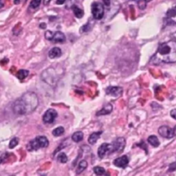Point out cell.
<instances>
[{"label":"cell","instance_id":"obj_19","mask_svg":"<svg viewBox=\"0 0 176 176\" xmlns=\"http://www.w3.org/2000/svg\"><path fill=\"white\" fill-rule=\"evenodd\" d=\"M72 10H73V12H74V15H75V17L76 18H82L83 17V10L82 9H80L79 7L76 6V5H74L72 7Z\"/></svg>","mask_w":176,"mask_h":176},{"label":"cell","instance_id":"obj_16","mask_svg":"<svg viewBox=\"0 0 176 176\" xmlns=\"http://www.w3.org/2000/svg\"><path fill=\"white\" fill-rule=\"evenodd\" d=\"M148 143H150V145H152L153 147H158L160 145L159 140L157 138V137L155 135H152L148 137Z\"/></svg>","mask_w":176,"mask_h":176},{"label":"cell","instance_id":"obj_31","mask_svg":"<svg viewBox=\"0 0 176 176\" xmlns=\"http://www.w3.org/2000/svg\"><path fill=\"white\" fill-rule=\"evenodd\" d=\"M3 3L2 2V0H0V9L3 8Z\"/></svg>","mask_w":176,"mask_h":176},{"label":"cell","instance_id":"obj_1","mask_svg":"<svg viewBox=\"0 0 176 176\" xmlns=\"http://www.w3.org/2000/svg\"><path fill=\"white\" fill-rule=\"evenodd\" d=\"M39 105V98L34 92H27L12 105V110L17 115H27L33 113Z\"/></svg>","mask_w":176,"mask_h":176},{"label":"cell","instance_id":"obj_18","mask_svg":"<svg viewBox=\"0 0 176 176\" xmlns=\"http://www.w3.org/2000/svg\"><path fill=\"white\" fill-rule=\"evenodd\" d=\"M87 167H88V163H87L85 160L80 161L79 164H78V167H77V169H76V173H82L83 170L86 169Z\"/></svg>","mask_w":176,"mask_h":176},{"label":"cell","instance_id":"obj_10","mask_svg":"<svg viewBox=\"0 0 176 176\" xmlns=\"http://www.w3.org/2000/svg\"><path fill=\"white\" fill-rule=\"evenodd\" d=\"M113 147H114V151L115 152H121L123 151L126 146V139L124 137H118L113 143Z\"/></svg>","mask_w":176,"mask_h":176},{"label":"cell","instance_id":"obj_9","mask_svg":"<svg viewBox=\"0 0 176 176\" xmlns=\"http://www.w3.org/2000/svg\"><path fill=\"white\" fill-rule=\"evenodd\" d=\"M53 72H51L50 73H48V71L47 70H45L43 72V74H45V75H47V76L45 77V76H43L42 78L44 79V81L45 82H47V83H49V84H51V85H54L55 83H57V81H58V76H56V74H55V70H52Z\"/></svg>","mask_w":176,"mask_h":176},{"label":"cell","instance_id":"obj_7","mask_svg":"<svg viewBox=\"0 0 176 176\" xmlns=\"http://www.w3.org/2000/svg\"><path fill=\"white\" fill-rule=\"evenodd\" d=\"M57 117H58V113L56 112V110L50 108L44 113L42 120H43L44 123L52 124L54 122V120H56Z\"/></svg>","mask_w":176,"mask_h":176},{"label":"cell","instance_id":"obj_2","mask_svg":"<svg viewBox=\"0 0 176 176\" xmlns=\"http://www.w3.org/2000/svg\"><path fill=\"white\" fill-rule=\"evenodd\" d=\"M150 61L154 65L176 63V40L161 44Z\"/></svg>","mask_w":176,"mask_h":176},{"label":"cell","instance_id":"obj_32","mask_svg":"<svg viewBox=\"0 0 176 176\" xmlns=\"http://www.w3.org/2000/svg\"><path fill=\"white\" fill-rule=\"evenodd\" d=\"M44 25H45V24H44V23L40 24V28H45V26H44Z\"/></svg>","mask_w":176,"mask_h":176},{"label":"cell","instance_id":"obj_25","mask_svg":"<svg viewBox=\"0 0 176 176\" xmlns=\"http://www.w3.org/2000/svg\"><path fill=\"white\" fill-rule=\"evenodd\" d=\"M18 143H19V138L18 137H14V138L10 140V143H9V148L10 149H13V148L17 146Z\"/></svg>","mask_w":176,"mask_h":176},{"label":"cell","instance_id":"obj_3","mask_svg":"<svg viewBox=\"0 0 176 176\" xmlns=\"http://www.w3.org/2000/svg\"><path fill=\"white\" fill-rule=\"evenodd\" d=\"M49 145V142L47 137L38 136L32 141H30L28 144L27 145V149L28 151L37 150L41 148H47Z\"/></svg>","mask_w":176,"mask_h":176},{"label":"cell","instance_id":"obj_24","mask_svg":"<svg viewBox=\"0 0 176 176\" xmlns=\"http://www.w3.org/2000/svg\"><path fill=\"white\" fill-rule=\"evenodd\" d=\"M176 17V6H174L172 9L168 10V11L167 12V17L169 18V19H172L173 17Z\"/></svg>","mask_w":176,"mask_h":176},{"label":"cell","instance_id":"obj_4","mask_svg":"<svg viewBox=\"0 0 176 176\" xmlns=\"http://www.w3.org/2000/svg\"><path fill=\"white\" fill-rule=\"evenodd\" d=\"M45 37H46L47 40L53 41V42H57V43H63L66 40L65 35L60 31L52 32L50 30H47V32L45 33Z\"/></svg>","mask_w":176,"mask_h":176},{"label":"cell","instance_id":"obj_17","mask_svg":"<svg viewBox=\"0 0 176 176\" xmlns=\"http://www.w3.org/2000/svg\"><path fill=\"white\" fill-rule=\"evenodd\" d=\"M71 139L76 143H79L80 141L83 139V133L82 132H76L72 134L71 136Z\"/></svg>","mask_w":176,"mask_h":176},{"label":"cell","instance_id":"obj_14","mask_svg":"<svg viewBox=\"0 0 176 176\" xmlns=\"http://www.w3.org/2000/svg\"><path fill=\"white\" fill-rule=\"evenodd\" d=\"M60 55H61V49L59 47H53L48 52V57L52 60L59 58L60 57Z\"/></svg>","mask_w":176,"mask_h":176},{"label":"cell","instance_id":"obj_5","mask_svg":"<svg viewBox=\"0 0 176 176\" xmlns=\"http://www.w3.org/2000/svg\"><path fill=\"white\" fill-rule=\"evenodd\" d=\"M91 12L95 19L96 20H101L104 17V13H105V10H104V6L101 3L96 2L91 5Z\"/></svg>","mask_w":176,"mask_h":176},{"label":"cell","instance_id":"obj_23","mask_svg":"<svg viewBox=\"0 0 176 176\" xmlns=\"http://www.w3.org/2000/svg\"><path fill=\"white\" fill-rule=\"evenodd\" d=\"M94 170V173H96V175H102V174H105V173H106V171H105V169L103 168H101V167H95L93 168Z\"/></svg>","mask_w":176,"mask_h":176},{"label":"cell","instance_id":"obj_11","mask_svg":"<svg viewBox=\"0 0 176 176\" xmlns=\"http://www.w3.org/2000/svg\"><path fill=\"white\" fill-rule=\"evenodd\" d=\"M129 163V158L127 156H122L117 158L113 161V164L114 166L118 167V168H125Z\"/></svg>","mask_w":176,"mask_h":176},{"label":"cell","instance_id":"obj_22","mask_svg":"<svg viewBox=\"0 0 176 176\" xmlns=\"http://www.w3.org/2000/svg\"><path fill=\"white\" fill-rule=\"evenodd\" d=\"M57 160H58V162H60L61 163H65L68 161V157H67V156L65 153L62 152L59 154V156L57 157Z\"/></svg>","mask_w":176,"mask_h":176},{"label":"cell","instance_id":"obj_8","mask_svg":"<svg viewBox=\"0 0 176 176\" xmlns=\"http://www.w3.org/2000/svg\"><path fill=\"white\" fill-rule=\"evenodd\" d=\"M158 133L160 135L165 138H172L173 136H175L173 129L170 128L168 126H163L160 127L158 129Z\"/></svg>","mask_w":176,"mask_h":176},{"label":"cell","instance_id":"obj_15","mask_svg":"<svg viewBox=\"0 0 176 176\" xmlns=\"http://www.w3.org/2000/svg\"><path fill=\"white\" fill-rule=\"evenodd\" d=\"M101 135V132H96L92 133L89 137V143L91 145L95 144L97 142V140L100 138Z\"/></svg>","mask_w":176,"mask_h":176},{"label":"cell","instance_id":"obj_13","mask_svg":"<svg viewBox=\"0 0 176 176\" xmlns=\"http://www.w3.org/2000/svg\"><path fill=\"white\" fill-rule=\"evenodd\" d=\"M113 111V106L108 103V104H106L105 106H103L102 108L98 111L96 113L97 116H101V115H106V114H109L111 112Z\"/></svg>","mask_w":176,"mask_h":176},{"label":"cell","instance_id":"obj_21","mask_svg":"<svg viewBox=\"0 0 176 176\" xmlns=\"http://www.w3.org/2000/svg\"><path fill=\"white\" fill-rule=\"evenodd\" d=\"M64 133H65V128L63 126H59V127H57L53 131V136L55 137L61 136V135H63Z\"/></svg>","mask_w":176,"mask_h":176},{"label":"cell","instance_id":"obj_28","mask_svg":"<svg viewBox=\"0 0 176 176\" xmlns=\"http://www.w3.org/2000/svg\"><path fill=\"white\" fill-rule=\"evenodd\" d=\"M170 115L172 118H173L174 120H176V109H173L170 112Z\"/></svg>","mask_w":176,"mask_h":176},{"label":"cell","instance_id":"obj_6","mask_svg":"<svg viewBox=\"0 0 176 176\" xmlns=\"http://www.w3.org/2000/svg\"><path fill=\"white\" fill-rule=\"evenodd\" d=\"M113 152L115 151L113 143H102L98 149V156L100 158H103L107 154L109 155Z\"/></svg>","mask_w":176,"mask_h":176},{"label":"cell","instance_id":"obj_30","mask_svg":"<svg viewBox=\"0 0 176 176\" xmlns=\"http://www.w3.org/2000/svg\"><path fill=\"white\" fill-rule=\"evenodd\" d=\"M65 1H66V0H57L56 3L57 4H59V5H60V4H63V3H65Z\"/></svg>","mask_w":176,"mask_h":176},{"label":"cell","instance_id":"obj_12","mask_svg":"<svg viewBox=\"0 0 176 176\" xmlns=\"http://www.w3.org/2000/svg\"><path fill=\"white\" fill-rule=\"evenodd\" d=\"M106 92L107 95H110V96H112L118 97L120 96V95L122 94L123 90H122V88H120V87L111 86L108 87V88L106 89Z\"/></svg>","mask_w":176,"mask_h":176},{"label":"cell","instance_id":"obj_34","mask_svg":"<svg viewBox=\"0 0 176 176\" xmlns=\"http://www.w3.org/2000/svg\"><path fill=\"white\" fill-rule=\"evenodd\" d=\"M145 1H146L147 3H148V2H149V1H150V0H145Z\"/></svg>","mask_w":176,"mask_h":176},{"label":"cell","instance_id":"obj_33","mask_svg":"<svg viewBox=\"0 0 176 176\" xmlns=\"http://www.w3.org/2000/svg\"><path fill=\"white\" fill-rule=\"evenodd\" d=\"M2 162H3V159H2V157H0V164L2 163Z\"/></svg>","mask_w":176,"mask_h":176},{"label":"cell","instance_id":"obj_27","mask_svg":"<svg viewBox=\"0 0 176 176\" xmlns=\"http://www.w3.org/2000/svg\"><path fill=\"white\" fill-rule=\"evenodd\" d=\"M146 4L147 2L145 0H139L138 3H137V5L139 7L140 10H144V9L146 8Z\"/></svg>","mask_w":176,"mask_h":176},{"label":"cell","instance_id":"obj_29","mask_svg":"<svg viewBox=\"0 0 176 176\" xmlns=\"http://www.w3.org/2000/svg\"><path fill=\"white\" fill-rule=\"evenodd\" d=\"M102 2L106 6L108 7L110 5V3H111V0H102Z\"/></svg>","mask_w":176,"mask_h":176},{"label":"cell","instance_id":"obj_20","mask_svg":"<svg viewBox=\"0 0 176 176\" xmlns=\"http://www.w3.org/2000/svg\"><path fill=\"white\" fill-rule=\"evenodd\" d=\"M28 73H29V71L27 70H20L17 74V76L18 77V79L21 80V81H23L26 78L27 76H28Z\"/></svg>","mask_w":176,"mask_h":176},{"label":"cell","instance_id":"obj_26","mask_svg":"<svg viewBox=\"0 0 176 176\" xmlns=\"http://www.w3.org/2000/svg\"><path fill=\"white\" fill-rule=\"evenodd\" d=\"M40 2H41V0H32V1H31V3H30V8H32V9H37L38 7L40 6Z\"/></svg>","mask_w":176,"mask_h":176}]
</instances>
